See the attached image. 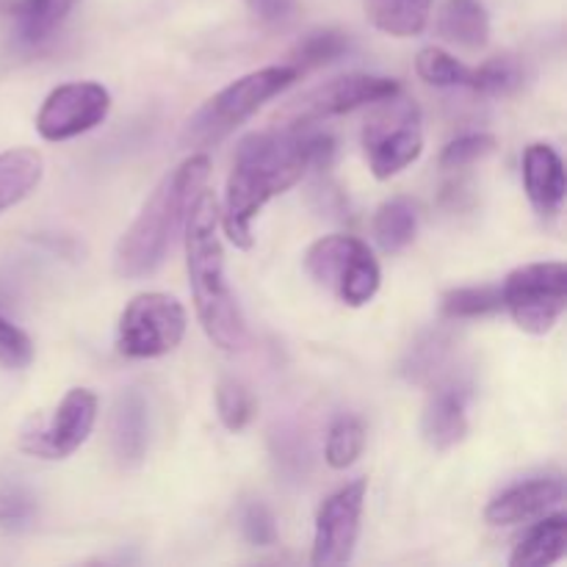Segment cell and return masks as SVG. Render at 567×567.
I'll list each match as a JSON object with an SVG mask.
<instances>
[{"mask_svg":"<svg viewBox=\"0 0 567 567\" xmlns=\"http://www.w3.org/2000/svg\"><path fill=\"white\" fill-rule=\"evenodd\" d=\"M332 138L305 127L252 133L236 150L219 221L238 249L252 247V221L275 197L297 186L310 169H327Z\"/></svg>","mask_w":567,"mask_h":567,"instance_id":"obj_1","label":"cell"},{"mask_svg":"<svg viewBox=\"0 0 567 567\" xmlns=\"http://www.w3.org/2000/svg\"><path fill=\"white\" fill-rule=\"evenodd\" d=\"M186 266L199 324L225 352L247 347V324L225 275V249L219 238V205L210 192L194 197L186 216Z\"/></svg>","mask_w":567,"mask_h":567,"instance_id":"obj_2","label":"cell"},{"mask_svg":"<svg viewBox=\"0 0 567 567\" xmlns=\"http://www.w3.org/2000/svg\"><path fill=\"white\" fill-rule=\"evenodd\" d=\"M210 175V158L203 153L188 155L155 186L142 205L133 225L122 233L114 249V271L127 280L147 277L164 264L172 241L186 225L194 197L203 192Z\"/></svg>","mask_w":567,"mask_h":567,"instance_id":"obj_3","label":"cell"},{"mask_svg":"<svg viewBox=\"0 0 567 567\" xmlns=\"http://www.w3.org/2000/svg\"><path fill=\"white\" fill-rule=\"evenodd\" d=\"M299 78V72L291 64H277L255 70L249 75L238 78L230 86L221 89L210 100H205L197 111L186 120L181 133L183 147H214V144L225 142L230 133H236L244 122L264 103L291 86Z\"/></svg>","mask_w":567,"mask_h":567,"instance_id":"obj_4","label":"cell"},{"mask_svg":"<svg viewBox=\"0 0 567 567\" xmlns=\"http://www.w3.org/2000/svg\"><path fill=\"white\" fill-rule=\"evenodd\" d=\"M186 308L169 293H138L122 310L116 349L125 358L153 360L175 352L186 336Z\"/></svg>","mask_w":567,"mask_h":567,"instance_id":"obj_5","label":"cell"},{"mask_svg":"<svg viewBox=\"0 0 567 567\" xmlns=\"http://www.w3.org/2000/svg\"><path fill=\"white\" fill-rule=\"evenodd\" d=\"M502 297L520 330L546 336L567 308V266L563 260L518 266L504 280Z\"/></svg>","mask_w":567,"mask_h":567,"instance_id":"obj_6","label":"cell"},{"mask_svg":"<svg viewBox=\"0 0 567 567\" xmlns=\"http://www.w3.org/2000/svg\"><path fill=\"white\" fill-rule=\"evenodd\" d=\"M363 147L377 181H391L393 175L408 169L424 150L419 105L399 94L382 100V109L371 116L363 131Z\"/></svg>","mask_w":567,"mask_h":567,"instance_id":"obj_7","label":"cell"},{"mask_svg":"<svg viewBox=\"0 0 567 567\" xmlns=\"http://www.w3.org/2000/svg\"><path fill=\"white\" fill-rule=\"evenodd\" d=\"M399 83L393 78L380 75H343L336 81H327L321 86L310 89L299 100H293L286 111H282V122L288 127H308L330 116L349 114V111L360 109V105L382 103V100L399 94Z\"/></svg>","mask_w":567,"mask_h":567,"instance_id":"obj_8","label":"cell"},{"mask_svg":"<svg viewBox=\"0 0 567 567\" xmlns=\"http://www.w3.org/2000/svg\"><path fill=\"white\" fill-rule=\"evenodd\" d=\"M111 111L109 89L94 81L64 83L53 89L37 114V131L44 142H66L103 125Z\"/></svg>","mask_w":567,"mask_h":567,"instance_id":"obj_9","label":"cell"},{"mask_svg":"<svg viewBox=\"0 0 567 567\" xmlns=\"http://www.w3.org/2000/svg\"><path fill=\"white\" fill-rule=\"evenodd\" d=\"M94 421H97V396L86 388H72L55 408L50 424L22 432L20 449L42 460H66L89 441Z\"/></svg>","mask_w":567,"mask_h":567,"instance_id":"obj_10","label":"cell"},{"mask_svg":"<svg viewBox=\"0 0 567 567\" xmlns=\"http://www.w3.org/2000/svg\"><path fill=\"white\" fill-rule=\"evenodd\" d=\"M365 480L349 482L338 493H332L321 504L316 515V535H313V565L316 567H336L347 565L352 559L354 546L360 537V518H363L365 504Z\"/></svg>","mask_w":567,"mask_h":567,"instance_id":"obj_11","label":"cell"},{"mask_svg":"<svg viewBox=\"0 0 567 567\" xmlns=\"http://www.w3.org/2000/svg\"><path fill=\"white\" fill-rule=\"evenodd\" d=\"M468 399L471 388L463 380L441 382L432 391L426 402L424 415H421V435L437 452H449L468 435Z\"/></svg>","mask_w":567,"mask_h":567,"instance_id":"obj_12","label":"cell"},{"mask_svg":"<svg viewBox=\"0 0 567 567\" xmlns=\"http://www.w3.org/2000/svg\"><path fill=\"white\" fill-rule=\"evenodd\" d=\"M565 498V485L559 476H535L507 487L502 496L493 498L485 509L491 526H515L532 518H540Z\"/></svg>","mask_w":567,"mask_h":567,"instance_id":"obj_13","label":"cell"},{"mask_svg":"<svg viewBox=\"0 0 567 567\" xmlns=\"http://www.w3.org/2000/svg\"><path fill=\"white\" fill-rule=\"evenodd\" d=\"M147 437H150V410L147 399L127 388L116 396L114 410H111V446L114 457L122 468H138L147 457Z\"/></svg>","mask_w":567,"mask_h":567,"instance_id":"obj_14","label":"cell"},{"mask_svg":"<svg viewBox=\"0 0 567 567\" xmlns=\"http://www.w3.org/2000/svg\"><path fill=\"white\" fill-rule=\"evenodd\" d=\"M524 188L540 216H557L565 203V166L551 144H529L524 153Z\"/></svg>","mask_w":567,"mask_h":567,"instance_id":"obj_15","label":"cell"},{"mask_svg":"<svg viewBox=\"0 0 567 567\" xmlns=\"http://www.w3.org/2000/svg\"><path fill=\"white\" fill-rule=\"evenodd\" d=\"M365 244L354 236H324L305 252V271L313 277L319 286L336 291L338 282L349 271V266L365 252Z\"/></svg>","mask_w":567,"mask_h":567,"instance_id":"obj_16","label":"cell"},{"mask_svg":"<svg viewBox=\"0 0 567 567\" xmlns=\"http://www.w3.org/2000/svg\"><path fill=\"white\" fill-rule=\"evenodd\" d=\"M454 349V332L449 327H432L424 330L413 343H410L408 354L402 360V377L415 385H426V382L437 380L446 371L449 360H452Z\"/></svg>","mask_w":567,"mask_h":567,"instance_id":"obj_17","label":"cell"},{"mask_svg":"<svg viewBox=\"0 0 567 567\" xmlns=\"http://www.w3.org/2000/svg\"><path fill=\"white\" fill-rule=\"evenodd\" d=\"M437 31L446 42L482 50L491 39V14L482 0H446L437 17Z\"/></svg>","mask_w":567,"mask_h":567,"instance_id":"obj_18","label":"cell"},{"mask_svg":"<svg viewBox=\"0 0 567 567\" xmlns=\"http://www.w3.org/2000/svg\"><path fill=\"white\" fill-rule=\"evenodd\" d=\"M44 161L37 150L17 147L0 153V214L31 197L42 183Z\"/></svg>","mask_w":567,"mask_h":567,"instance_id":"obj_19","label":"cell"},{"mask_svg":"<svg viewBox=\"0 0 567 567\" xmlns=\"http://www.w3.org/2000/svg\"><path fill=\"white\" fill-rule=\"evenodd\" d=\"M567 548V518L565 515H546L537 520L524 540L515 546L509 565L513 567H548L565 557Z\"/></svg>","mask_w":567,"mask_h":567,"instance_id":"obj_20","label":"cell"},{"mask_svg":"<svg viewBox=\"0 0 567 567\" xmlns=\"http://www.w3.org/2000/svg\"><path fill=\"white\" fill-rule=\"evenodd\" d=\"M365 17L391 37H415L426 28L432 0H363Z\"/></svg>","mask_w":567,"mask_h":567,"instance_id":"obj_21","label":"cell"},{"mask_svg":"<svg viewBox=\"0 0 567 567\" xmlns=\"http://www.w3.org/2000/svg\"><path fill=\"white\" fill-rule=\"evenodd\" d=\"M415 233H419V208L413 199L393 197L377 208L374 238L388 255L402 252L408 244H413Z\"/></svg>","mask_w":567,"mask_h":567,"instance_id":"obj_22","label":"cell"},{"mask_svg":"<svg viewBox=\"0 0 567 567\" xmlns=\"http://www.w3.org/2000/svg\"><path fill=\"white\" fill-rule=\"evenodd\" d=\"M78 0H20L17 6V33H20V42L37 44L48 42L55 31L61 28V22L70 17V11L75 9Z\"/></svg>","mask_w":567,"mask_h":567,"instance_id":"obj_23","label":"cell"},{"mask_svg":"<svg viewBox=\"0 0 567 567\" xmlns=\"http://www.w3.org/2000/svg\"><path fill=\"white\" fill-rule=\"evenodd\" d=\"M504 308L502 286H465L452 288L443 293L441 313L449 321H465V319H482V316H493Z\"/></svg>","mask_w":567,"mask_h":567,"instance_id":"obj_24","label":"cell"},{"mask_svg":"<svg viewBox=\"0 0 567 567\" xmlns=\"http://www.w3.org/2000/svg\"><path fill=\"white\" fill-rule=\"evenodd\" d=\"M349 50V33L338 31V28H321V31L308 33L297 48L291 50V59L288 64L305 75L310 70H319V66L332 64V61L341 59Z\"/></svg>","mask_w":567,"mask_h":567,"instance_id":"obj_25","label":"cell"},{"mask_svg":"<svg viewBox=\"0 0 567 567\" xmlns=\"http://www.w3.org/2000/svg\"><path fill=\"white\" fill-rule=\"evenodd\" d=\"M524 86V64L515 55H493L485 64L471 70L468 89L485 97H509Z\"/></svg>","mask_w":567,"mask_h":567,"instance_id":"obj_26","label":"cell"},{"mask_svg":"<svg viewBox=\"0 0 567 567\" xmlns=\"http://www.w3.org/2000/svg\"><path fill=\"white\" fill-rule=\"evenodd\" d=\"M365 446V426L358 415H341L327 432L324 460L330 468L347 471L349 465L358 463Z\"/></svg>","mask_w":567,"mask_h":567,"instance_id":"obj_27","label":"cell"},{"mask_svg":"<svg viewBox=\"0 0 567 567\" xmlns=\"http://www.w3.org/2000/svg\"><path fill=\"white\" fill-rule=\"evenodd\" d=\"M255 410H258V402H255L252 391L241 380L225 377L216 385V413H219V421L225 424V430H247L249 421L255 419Z\"/></svg>","mask_w":567,"mask_h":567,"instance_id":"obj_28","label":"cell"},{"mask_svg":"<svg viewBox=\"0 0 567 567\" xmlns=\"http://www.w3.org/2000/svg\"><path fill=\"white\" fill-rule=\"evenodd\" d=\"M415 72L421 81L437 89H454V86H468L471 70L463 61L454 59L452 53L441 48H424L415 59Z\"/></svg>","mask_w":567,"mask_h":567,"instance_id":"obj_29","label":"cell"},{"mask_svg":"<svg viewBox=\"0 0 567 567\" xmlns=\"http://www.w3.org/2000/svg\"><path fill=\"white\" fill-rule=\"evenodd\" d=\"M496 150V138L491 133H463L454 142H449L441 153V169L460 172L476 161L487 158Z\"/></svg>","mask_w":567,"mask_h":567,"instance_id":"obj_30","label":"cell"},{"mask_svg":"<svg viewBox=\"0 0 567 567\" xmlns=\"http://www.w3.org/2000/svg\"><path fill=\"white\" fill-rule=\"evenodd\" d=\"M31 363H33L31 336L0 313V365L9 371H22Z\"/></svg>","mask_w":567,"mask_h":567,"instance_id":"obj_31","label":"cell"},{"mask_svg":"<svg viewBox=\"0 0 567 567\" xmlns=\"http://www.w3.org/2000/svg\"><path fill=\"white\" fill-rule=\"evenodd\" d=\"M238 524H241V535L247 537L249 546L269 548L277 543V524L271 509L264 502H247L241 504L238 513Z\"/></svg>","mask_w":567,"mask_h":567,"instance_id":"obj_32","label":"cell"},{"mask_svg":"<svg viewBox=\"0 0 567 567\" xmlns=\"http://www.w3.org/2000/svg\"><path fill=\"white\" fill-rule=\"evenodd\" d=\"M37 515V502L20 487H0V529H25Z\"/></svg>","mask_w":567,"mask_h":567,"instance_id":"obj_33","label":"cell"},{"mask_svg":"<svg viewBox=\"0 0 567 567\" xmlns=\"http://www.w3.org/2000/svg\"><path fill=\"white\" fill-rule=\"evenodd\" d=\"M293 3L297 0H249V9L266 25H282L286 20H291Z\"/></svg>","mask_w":567,"mask_h":567,"instance_id":"obj_34","label":"cell"}]
</instances>
